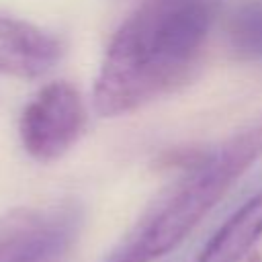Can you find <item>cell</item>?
I'll list each match as a JSON object with an SVG mask.
<instances>
[{
    "label": "cell",
    "instance_id": "6da1fadb",
    "mask_svg": "<svg viewBox=\"0 0 262 262\" xmlns=\"http://www.w3.org/2000/svg\"><path fill=\"white\" fill-rule=\"evenodd\" d=\"M215 0H145L113 35L92 90L100 117L141 108L184 82L196 66Z\"/></svg>",
    "mask_w": 262,
    "mask_h": 262
},
{
    "label": "cell",
    "instance_id": "7a4b0ae2",
    "mask_svg": "<svg viewBox=\"0 0 262 262\" xmlns=\"http://www.w3.org/2000/svg\"><path fill=\"white\" fill-rule=\"evenodd\" d=\"M262 158V115L201 154L156 199L137 225L102 262H154L172 252L223 199L233 182Z\"/></svg>",
    "mask_w": 262,
    "mask_h": 262
},
{
    "label": "cell",
    "instance_id": "3957f363",
    "mask_svg": "<svg viewBox=\"0 0 262 262\" xmlns=\"http://www.w3.org/2000/svg\"><path fill=\"white\" fill-rule=\"evenodd\" d=\"M80 223L82 213L72 203L12 209L0 215V262H66Z\"/></svg>",
    "mask_w": 262,
    "mask_h": 262
},
{
    "label": "cell",
    "instance_id": "277c9868",
    "mask_svg": "<svg viewBox=\"0 0 262 262\" xmlns=\"http://www.w3.org/2000/svg\"><path fill=\"white\" fill-rule=\"evenodd\" d=\"M86 127V106L80 92L68 82L43 86L25 106L18 135L25 151L37 162L61 158L80 139Z\"/></svg>",
    "mask_w": 262,
    "mask_h": 262
},
{
    "label": "cell",
    "instance_id": "5b68a950",
    "mask_svg": "<svg viewBox=\"0 0 262 262\" xmlns=\"http://www.w3.org/2000/svg\"><path fill=\"white\" fill-rule=\"evenodd\" d=\"M61 41L16 16L0 14V74L37 80L61 59Z\"/></svg>",
    "mask_w": 262,
    "mask_h": 262
},
{
    "label": "cell",
    "instance_id": "8992f818",
    "mask_svg": "<svg viewBox=\"0 0 262 262\" xmlns=\"http://www.w3.org/2000/svg\"><path fill=\"white\" fill-rule=\"evenodd\" d=\"M262 237V190L244 201L209 237L194 262H244Z\"/></svg>",
    "mask_w": 262,
    "mask_h": 262
},
{
    "label": "cell",
    "instance_id": "52a82bcc",
    "mask_svg": "<svg viewBox=\"0 0 262 262\" xmlns=\"http://www.w3.org/2000/svg\"><path fill=\"white\" fill-rule=\"evenodd\" d=\"M229 51L244 61L262 59V0H239L225 18Z\"/></svg>",
    "mask_w": 262,
    "mask_h": 262
}]
</instances>
